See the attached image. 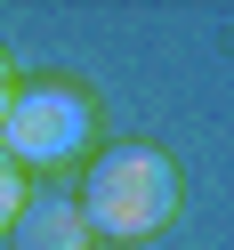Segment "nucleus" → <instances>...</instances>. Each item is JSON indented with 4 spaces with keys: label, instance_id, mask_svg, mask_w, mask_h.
Here are the masks:
<instances>
[{
    "label": "nucleus",
    "instance_id": "nucleus-1",
    "mask_svg": "<svg viewBox=\"0 0 234 250\" xmlns=\"http://www.w3.org/2000/svg\"><path fill=\"white\" fill-rule=\"evenodd\" d=\"M178 210V169L162 146H105L81 178V218L105 242H146Z\"/></svg>",
    "mask_w": 234,
    "mask_h": 250
},
{
    "label": "nucleus",
    "instance_id": "nucleus-2",
    "mask_svg": "<svg viewBox=\"0 0 234 250\" xmlns=\"http://www.w3.org/2000/svg\"><path fill=\"white\" fill-rule=\"evenodd\" d=\"M97 137V97L81 81H17L8 113H0V153L17 169H65Z\"/></svg>",
    "mask_w": 234,
    "mask_h": 250
},
{
    "label": "nucleus",
    "instance_id": "nucleus-3",
    "mask_svg": "<svg viewBox=\"0 0 234 250\" xmlns=\"http://www.w3.org/2000/svg\"><path fill=\"white\" fill-rule=\"evenodd\" d=\"M17 250H89V218L73 194H57V186H41L33 202H24L17 218Z\"/></svg>",
    "mask_w": 234,
    "mask_h": 250
},
{
    "label": "nucleus",
    "instance_id": "nucleus-4",
    "mask_svg": "<svg viewBox=\"0 0 234 250\" xmlns=\"http://www.w3.org/2000/svg\"><path fill=\"white\" fill-rule=\"evenodd\" d=\"M24 202H33V178H24L8 153H0V234H17V218H24Z\"/></svg>",
    "mask_w": 234,
    "mask_h": 250
},
{
    "label": "nucleus",
    "instance_id": "nucleus-5",
    "mask_svg": "<svg viewBox=\"0 0 234 250\" xmlns=\"http://www.w3.org/2000/svg\"><path fill=\"white\" fill-rule=\"evenodd\" d=\"M8 97H17V73H8V49H0V113H8Z\"/></svg>",
    "mask_w": 234,
    "mask_h": 250
}]
</instances>
